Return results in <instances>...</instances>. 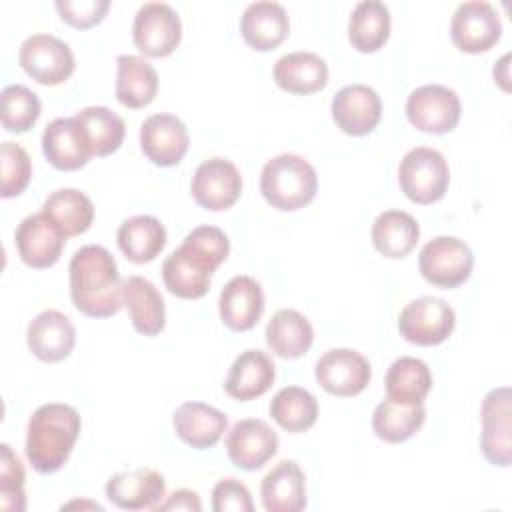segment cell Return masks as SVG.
<instances>
[{
    "instance_id": "obj_1",
    "label": "cell",
    "mask_w": 512,
    "mask_h": 512,
    "mask_svg": "<svg viewBox=\"0 0 512 512\" xmlns=\"http://www.w3.org/2000/svg\"><path fill=\"white\" fill-rule=\"evenodd\" d=\"M230 240L216 226H198L186 234L182 246L162 264V278L170 294L196 300L202 298L212 280V272L228 258Z\"/></svg>"
},
{
    "instance_id": "obj_2",
    "label": "cell",
    "mask_w": 512,
    "mask_h": 512,
    "mask_svg": "<svg viewBox=\"0 0 512 512\" xmlns=\"http://www.w3.org/2000/svg\"><path fill=\"white\" fill-rule=\"evenodd\" d=\"M70 298L90 318H110L124 306V282L114 256L98 244L74 252L70 266Z\"/></svg>"
},
{
    "instance_id": "obj_3",
    "label": "cell",
    "mask_w": 512,
    "mask_h": 512,
    "mask_svg": "<svg viewBox=\"0 0 512 512\" xmlns=\"http://www.w3.org/2000/svg\"><path fill=\"white\" fill-rule=\"evenodd\" d=\"M80 414L60 402L42 404L34 410L26 428V458L40 474L60 470L80 436Z\"/></svg>"
},
{
    "instance_id": "obj_4",
    "label": "cell",
    "mask_w": 512,
    "mask_h": 512,
    "mask_svg": "<svg viewBox=\"0 0 512 512\" xmlns=\"http://www.w3.org/2000/svg\"><path fill=\"white\" fill-rule=\"evenodd\" d=\"M260 192L276 210H300L314 200L318 176L306 158L298 154H278L268 160L260 172Z\"/></svg>"
},
{
    "instance_id": "obj_5",
    "label": "cell",
    "mask_w": 512,
    "mask_h": 512,
    "mask_svg": "<svg viewBox=\"0 0 512 512\" xmlns=\"http://www.w3.org/2000/svg\"><path fill=\"white\" fill-rule=\"evenodd\" d=\"M398 184L404 196L416 204L438 202L450 184L448 162L438 150L416 146L400 160Z\"/></svg>"
},
{
    "instance_id": "obj_6",
    "label": "cell",
    "mask_w": 512,
    "mask_h": 512,
    "mask_svg": "<svg viewBox=\"0 0 512 512\" xmlns=\"http://www.w3.org/2000/svg\"><path fill=\"white\" fill-rule=\"evenodd\" d=\"M474 256L470 246L456 236H436L426 242L418 256V268L426 282L438 288H456L472 274Z\"/></svg>"
},
{
    "instance_id": "obj_7",
    "label": "cell",
    "mask_w": 512,
    "mask_h": 512,
    "mask_svg": "<svg viewBox=\"0 0 512 512\" xmlns=\"http://www.w3.org/2000/svg\"><path fill=\"white\" fill-rule=\"evenodd\" d=\"M456 326L450 304L436 296H420L408 302L398 316L400 336L416 346L442 344Z\"/></svg>"
},
{
    "instance_id": "obj_8",
    "label": "cell",
    "mask_w": 512,
    "mask_h": 512,
    "mask_svg": "<svg viewBox=\"0 0 512 512\" xmlns=\"http://www.w3.org/2000/svg\"><path fill=\"white\" fill-rule=\"evenodd\" d=\"M462 114L458 94L442 84H424L410 92L406 100V116L410 124L426 134L452 132Z\"/></svg>"
},
{
    "instance_id": "obj_9",
    "label": "cell",
    "mask_w": 512,
    "mask_h": 512,
    "mask_svg": "<svg viewBox=\"0 0 512 512\" xmlns=\"http://www.w3.org/2000/svg\"><path fill=\"white\" fill-rule=\"evenodd\" d=\"M18 62L32 80L44 86L66 82L76 68L70 46L52 34L28 36L20 46Z\"/></svg>"
},
{
    "instance_id": "obj_10",
    "label": "cell",
    "mask_w": 512,
    "mask_h": 512,
    "mask_svg": "<svg viewBox=\"0 0 512 512\" xmlns=\"http://www.w3.org/2000/svg\"><path fill=\"white\" fill-rule=\"evenodd\" d=\"M182 38V24L176 10L166 2H146L132 22L134 46L152 58L168 56Z\"/></svg>"
},
{
    "instance_id": "obj_11",
    "label": "cell",
    "mask_w": 512,
    "mask_h": 512,
    "mask_svg": "<svg viewBox=\"0 0 512 512\" xmlns=\"http://www.w3.org/2000/svg\"><path fill=\"white\" fill-rule=\"evenodd\" d=\"M502 34L496 8L486 0H470L456 8L450 20V36L458 50L480 54L490 50Z\"/></svg>"
},
{
    "instance_id": "obj_12",
    "label": "cell",
    "mask_w": 512,
    "mask_h": 512,
    "mask_svg": "<svg viewBox=\"0 0 512 512\" xmlns=\"http://www.w3.org/2000/svg\"><path fill=\"white\" fill-rule=\"evenodd\" d=\"M190 192L198 206L212 212L226 210L242 194V176L230 160L214 156L196 168Z\"/></svg>"
},
{
    "instance_id": "obj_13",
    "label": "cell",
    "mask_w": 512,
    "mask_h": 512,
    "mask_svg": "<svg viewBox=\"0 0 512 512\" xmlns=\"http://www.w3.org/2000/svg\"><path fill=\"white\" fill-rule=\"evenodd\" d=\"M314 376L328 394L346 398L360 394L368 386L372 368L360 352L350 348H334L318 358Z\"/></svg>"
},
{
    "instance_id": "obj_14",
    "label": "cell",
    "mask_w": 512,
    "mask_h": 512,
    "mask_svg": "<svg viewBox=\"0 0 512 512\" xmlns=\"http://www.w3.org/2000/svg\"><path fill=\"white\" fill-rule=\"evenodd\" d=\"M510 388L500 386L490 390L482 402V438L480 448L486 460L494 466H510L512 438H510Z\"/></svg>"
},
{
    "instance_id": "obj_15",
    "label": "cell",
    "mask_w": 512,
    "mask_h": 512,
    "mask_svg": "<svg viewBox=\"0 0 512 512\" xmlns=\"http://www.w3.org/2000/svg\"><path fill=\"white\" fill-rule=\"evenodd\" d=\"M14 242L18 256L22 262L30 268H50L58 262L66 236L60 232V228L40 210L38 214L26 216L16 232Z\"/></svg>"
},
{
    "instance_id": "obj_16",
    "label": "cell",
    "mask_w": 512,
    "mask_h": 512,
    "mask_svg": "<svg viewBox=\"0 0 512 512\" xmlns=\"http://www.w3.org/2000/svg\"><path fill=\"white\" fill-rule=\"evenodd\" d=\"M332 120L350 136L370 134L382 118V100L378 92L366 84H348L332 98Z\"/></svg>"
},
{
    "instance_id": "obj_17",
    "label": "cell",
    "mask_w": 512,
    "mask_h": 512,
    "mask_svg": "<svg viewBox=\"0 0 512 512\" xmlns=\"http://www.w3.org/2000/svg\"><path fill=\"white\" fill-rule=\"evenodd\" d=\"M186 124L174 114H152L140 126V148L156 166H176L188 152Z\"/></svg>"
},
{
    "instance_id": "obj_18",
    "label": "cell",
    "mask_w": 512,
    "mask_h": 512,
    "mask_svg": "<svg viewBox=\"0 0 512 512\" xmlns=\"http://www.w3.org/2000/svg\"><path fill=\"white\" fill-rule=\"evenodd\" d=\"M278 450V436L260 418L238 420L226 436V452L234 466L254 472L262 468Z\"/></svg>"
},
{
    "instance_id": "obj_19",
    "label": "cell",
    "mask_w": 512,
    "mask_h": 512,
    "mask_svg": "<svg viewBox=\"0 0 512 512\" xmlns=\"http://www.w3.org/2000/svg\"><path fill=\"white\" fill-rule=\"evenodd\" d=\"M166 496V480L152 468L114 474L106 482V498L122 510H158Z\"/></svg>"
},
{
    "instance_id": "obj_20",
    "label": "cell",
    "mask_w": 512,
    "mask_h": 512,
    "mask_svg": "<svg viewBox=\"0 0 512 512\" xmlns=\"http://www.w3.org/2000/svg\"><path fill=\"white\" fill-rule=\"evenodd\" d=\"M26 342L30 352L42 362L66 360L76 344V328L58 310H44L28 324Z\"/></svg>"
},
{
    "instance_id": "obj_21",
    "label": "cell",
    "mask_w": 512,
    "mask_h": 512,
    "mask_svg": "<svg viewBox=\"0 0 512 512\" xmlns=\"http://www.w3.org/2000/svg\"><path fill=\"white\" fill-rule=\"evenodd\" d=\"M218 312L224 326L234 332H246L254 328L264 312L262 286L244 274L230 278L220 292Z\"/></svg>"
},
{
    "instance_id": "obj_22",
    "label": "cell",
    "mask_w": 512,
    "mask_h": 512,
    "mask_svg": "<svg viewBox=\"0 0 512 512\" xmlns=\"http://www.w3.org/2000/svg\"><path fill=\"white\" fill-rule=\"evenodd\" d=\"M288 30L290 20L286 8L278 2H252L240 18V34L244 42L258 52H268L280 46L288 36Z\"/></svg>"
},
{
    "instance_id": "obj_23",
    "label": "cell",
    "mask_w": 512,
    "mask_h": 512,
    "mask_svg": "<svg viewBox=\"0 0 512 512\" xmlns=\"http://www.w3.org/2000/svg\"><path fill=\"white\" fill-rule=\"evenodd\" d=\"M176 436L196 450L212 448L228 428V416L204 402H184L174 410Z\"/></svg>"
},
{
    "instance_id": "obj_24",
    "label": "cell",
    "mask_w": 512,
    "mask_h": 512,
    "mask_svg": "<svg viewBox=\"0 0 512 512\" xmlns=\"http://www.w3.org/2000/svg\"><path fill=\"white\" fill-rule=\"evenodd\" d=\"M42 152L46 160L64 172L88 164L90 148L74 118H54L42 132Z\"/></svg>"
},
{
    "instance_id": "obj_25",
    "label": "cell",
    "mask_w": 512,
    "mask_h": 512,
    "mask_svg": "<svg viewBox=\"0 0 512 512\" xmlns=\"http://www.w3.org/2000/svg\"><path fill=\"white\" fill-rule=\"evenodd\" d=\"M276 378V366L272 358L262 350L242 352L230 366L224 390L228 396L248 402L270 390Z\"/></svg>"
},
{
    "instance_id": "obj_26",
    "label": "cell",
    "mask_w": 512,
    "mask_h": 512,
    "mask_svg": "<svg viewBox=\"0 0 512 512\" xmlns=\"http://www.w3.org/2000/svg\"><path fill=\"white\" fill-rule=\"evenodd\" d=\"M262 504L268 512H300L306 508V478L298 462H278L260 482Z\"/></svg>"
},
{
    "instance_id": "obj_27",
    "label": "cell",
    "mask_w": 512,
    "mask_h": 512,
    "mask_svg": "<svg viewBox=\"0 0 512 512\" xmlns=\"http://www.w3.org/2000/svg\"><path fill=\"white\" fill-rule=\"evenodd\" d=\"M278 88L290 94H312L328 84V66L314 52H290L276 60L272 68Z\"/></svg>"
},
{
    "instance_id": "obj_28",
    "label": "cell",
    "mask_w": 512,
    "mask_h": 512,
    "mask_svg": "<svg viewBox=\"0 0 512 512\" xmlns=\"http://www.w3.org/2000/svg\"><path fill=\"white\" fill-rule=\"evenodd\" d=\"M158 92V74L148 60L134 54L116 58V98L126 108L148 106Z\"/></svg>"
},
{
    "instance_id": "obj_29",
    "label": "cell",
    "mask_w": 512,
    "mask_h": 512,
    "mask_svg": "<svg viewBox=\"0 0 512 512\" xmlns=\"http://www.w3.org/2000/svg\"><path fill=\"white\" fill-rule=\"evenodd\" d=\"M124 304L128 308L132 326L144 336H156L166 326V306L156 286L142 276H128L124 280Z\"/></svg>"
},
{
    "instance_id": "obj_30",
    "label": "cell",
    "mask_w": 512,
    "mask_h": 512,
    "mask_svg": "<svg viewBox=\"0 0 512 512\" xmlns=\"http://www.w3.org/2000/svg\"><path fill=\"white\" fill-rule=\"evenodd\" d=\"M264 336L268 348L280 358H300L310 350L314 342L310 320L294 308H282L274 312Z\"/></svg>"
},
{
    "instance_id": "obj_31",
    "label": "cell",
    "mask_w": 512,
    "mask_h": 512,
    "mask_svg": "<svg viewBox=\"0 0 512 512\" xmlns=\"http://www.w3.org/2000/svg\"><path fill=\"white\" fill-rule=\"evenodd\" d=\"M118 248L134 264L152 262L166 246L164 224L148 214H138L124 220L116 232Z\"/></svg>"
},
{
    "instance_id": "obj_32",
    "label": "cell",
    "mask_w": 512,
    "mask_h": 512,
    "mask_svg": "<svg viewBox=\"0 0 512 512\" xmlns=\"http://www.w3.org/2000/svg\"><path fill=\"white\" fill-rule=\"evenodd\" d=\"M384 386L386 398L396 404H424L432 388V374L424 360L414 356H400L390 364Z\"/></svg>"
},
{
    "instance_id": "obj_33",
    "label": "cell",
    "mask_w": 512,
    "mask_h": 512,
    "mask_svg": "<svg viewBox=\"0 0 512 512\" xmlns=\"http://www.w3.org/2000/svg\"><path fill=\"white\" fill-rule=\"evenodd\" d=\"M372 244L386 258L408 256L420 238V226L404 210H386L372 224Z\"/></svg>"
},
{
    "instance_id": "obj_34",
    "label": "cell",
    "mask_w": 512,
    "mask_h": 512,
    "mask_svg": "<svg viewBox=\"0 0 512 512\" xmlns=\"http://www.w3.org/2000/svg\"><path fill=\"white\" fill-rule=\"evenodd\" d=\"M390 36V12L380 0H362L348 20V40L358 52L380 50Z\"/></svg>"
},
{
    "instance_id": "obj_35",
    "label": "cell",
    "mask_w": 512,
    "mask_h": 512,
    "mask_svg": "<svg viewBox=\"0 0 512 512\" xmlns=\"http://www.w3.org/2000/svg\"><path fill=\"white\" fill-rule=\"evenodd\" d=\"M90 148L92 156H108L116 152L124 140V120L106 106H88L72 116Z\"/></svg>"
},
{
    "instance_id": "obj_36",
    "label": "cell",
    "mask_w": 512,
    "mask_h": 512,
    "mask_svg": "<svg viewBox=\"0 0 512 512\" xmlns=\"http://www.w3.org/2000/svg\"><path fill=\"white\" fill-rule=\"evenodd\" d=\"M42 212L68 236L86 232L94 220L92 200L76 188H60L52 192L42 206Z\"/></svg>"
},
{
    "instance_id": "obj_37",
    "label": "cell",
    "mask_w": 512,
    "mask_h": 512,
    "mask_svg": "<svg viewBox=\"0 0 512 512\" xmlns=\"http://www.w3.org/2000/svg\"><path fill=\"white\" fill-rule=\"evenodd\" d=\"M426 410L424 404H396L392 400H382L372 414L374 434L390 444L404 442L412 438L424 424Z\"/></svg>"
},
{
    "instance_id": "obj_38",
    "label": "cell",
    "mask_w": 512,
    "mask_h": 512,
    "mask_svg": "<svg viewBox=\"0 0 512 512\" xmlns=\"http://www.w3.org/2000/svg\"><path fill=\"white\" fill-rule=\"evenodd\" d=\"M270 416L286 432H306L318 418V400L300 386H286L270 402Z\"/></svg>"
},
{
    "instance_id": "obj_39",
    "label": "cell",
    "mask_w": 512,
    "mask_h": 512,
    "mask_svg": "<svg viewBox=\"0 0 512 512\" xmlns=\"http://www.w3.org/2000/svg\"><path fill=\"white\" fill-rule=\"evenodd\" d=\"M2 102V126L6 132H28L40 118V98L24 84H10L0 94Z\"/></svg>"
},
{
    "instance_id": "obj_40",
    "label": "cell",
    "mask_w": 512,
    "mask_h": 512,
    "mask_svg": "<svg viewBox=\"0 0 512 512\" xmlns=\"http://www.w3.org/2000/svg\"><path fill=\"white\" fill-rule=\"evenodd\" d=\"M0 166H2V184L0 196L14 198L26 190L32 178V162L28 152L16 142H2L0 148Z\"/></svg>"
},
{
    "instance_id": "obj_41",
    "label": "cell",
    "mask_w": 512,
    "mask_h": 512,
    "mask_svg": "<svg viewBox=\"0 0 512 512\" xmlns=\"http://www.w3.org/2000/svg\"><path fill=\"white\" fill-rule=\"evenodd\" d=\"M2 464H0V506L4 510L22 512L26 508L24 494V466L20 458L8 444H2Z\"/></svg>"
},
{
    "instance_id": "obj_42",
    "label": "cell",
    "mask_w": 512,
    "mask_h": 512,
    "mask_svg": "<svg viewBox=\"0 0 512 512\" xmlns=\"http://www.w3.org/2000/svg\"><path fill=\"white\" fill-rule=\"evenodd\" d=\"M54 6L66 24L84 30L104 20L110 0H56Z\"/></svg>"
},
{
    "instance_id": "obj_43",
    "label": "cell",
    "mask_w": 512,
    "mask_h": 512,
    "mask_svg": "<svg viewBox=\"0 0 512 512\" xmlns=\"http://www.w3.org/2000/svg\"><path fill=\"white\" fill-rule=\"evenodd\" d=\"M212 508L216 512H252L250 490L236 478L220 480L212 490Z\"/></svg>"
},
{
    "instance_id": "obj_44",
    "label": "cell",
    "mask_w": 512,
    "mask_h": 512,
    "mask_svg": "<svg viewBox=\"0 0 512 512\" xmlns=\"http://www.w3.org/2000/svg\"><path fill=\"white\" fill-rule=\"evenodd\" d=\"M158 510H186V512H200L202 510V502L198 498L196 492L188 490V488H180L174 490L166 502H162L158 506Z\"/></svg>"
},
{
    "instance_id": "obj_45",
    "label": "cell",
    "mask_w": 512,
    "mask_h": 512,
    "mask_svg": "<svg viewBox=\"0 0 512 512\" xmlns=\"http://www.w3.org/2000/svg\"><path fill=\"white\" fill-rule=\"evenodd\" d=\"M508 60H510V54H504L500 58V62L494 66V80H498V84L506 92L510 90V86H508V80H510V76H508Z\"/></svg>"
}]
</instances>
